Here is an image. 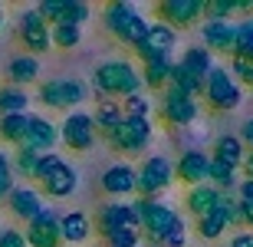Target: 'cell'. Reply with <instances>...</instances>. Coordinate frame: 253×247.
Listing matches in <instances>:
<instances>
[{
  "mask_svg": "<svg viewBox=\"0 0 253 247\" xmlns=\"http://www.w3.org/2000/svg\"><path fill=\"white\" fill-rule=\"evenodd\" d=\"M201 96H204L207 102H211V109H217V112H234L237 105L244 102V86L227 73V66H214L204 76Z\"/></svg>",
  "mask_w": 253,
  "mask_h": 247,
  "instance_id": "3",
  "label": "cell"
},
{
  "mask_svg": "<svg viewBox=\"0 0 253 247\" xmlns=\"http://www.w3.org/2000/svg\"><path fill=\"white\" fill-rule=\"evenodd\" d=\"M220 198H224V191H217L214 185H197V188H188L184 204H188V211L194 218H204V214L220 208Z\"/></svg>",
  "mask_w": 253,
  "mask_h": 247,
  "instance_id": "22",
  "label": "cell"
},
{
  "mask_svg": "<svg viewBox=\"0 0 253 247\" xmlns=\"http://www.w3.org/2000/svg\"><path fill=\"white\" fill-rule=\"evenodd\" d=\"M23 241H27V247H59L63 244V234H59V214L53 208H43L37 218L27 224Z\"/></svg>",
  "mask_w": 253,
  "mask_h": 247,
  "instance_id": "14",
  "label": "cell"
},
{
  "mask_svg": "<svg viewBox=\"0 0 253 247\" xmlns=\"http://www.w3.org/2000/svg\"><path fill=\"white\" fill-rule=\"evenodd\" d=\"M211 158L230 165V168H240L244 158H247V148H244V142H240L237 135H220V139L214 142V155H211Z\"/></svg>",
  "mask_w": 253,
  "mask_h": 247,
  "instance_id": "26",
  "label": "cell"
},
{
  "mask_svg": "<svg viewBox=\"0 0 253 247\" xmlns=\"http://www.w3.org/2000/svg\"><path fill=\"white\" fill-rule=\"evenodd\" d=\"M59 234H63V244H83L92 234V221L83 211H69L59 218Z\"/></svg>",
  "mask_w": 253,
  "mask_h": 247,
  "instance_id": "23",
  "label": "cell"
},
{
  "mask_svg": "<svg viewBox=\"0 0 253 247\" xmlns=\"http://www.w3.org/2000/svg\"><path fill=\"white\" fill-rule=\"evenodd\" d=\"M141 234L138 231H112L105 234V247H138Z\"/></svg>",
  "mask_w": 253,
  "mask_h": 247,
  "instance_id": "39",
  "label": "cell"
},
{
  "mask_svg": "<svg viewBox=\"0 0 253 247\" xmlns=\"http://www.w3.org/2000/svg\"><path fill=\"white\" fill-rule=\"evenodd\" d=\"M0 247H27V241H23V234L20 231H0Z\"/></svg>",
  "mask_w": 253,
  "mask_h": 247,
  "instance_id": "41",
  "label": "cell"
},
{
  "mask_svg": "<svg viewBox=\"0 0 253 247\" xmlns=\"http://www.w3.org/2000/svg\"><path fill=\"white\" fill-rule=\"evenodd\" d=\"M240 211H244V231H253V204L240 201Z\"/></svg>",
  "mask_w": 253,
  "mask_h": 247,
  "instance_id": "45",
  "label": "cell"
},
{
  "mask_svg": "<svg viewBox=\"0 0 253 247\" xmlns=\"http://www.w3.org/2000/svg\"><path fill=\"white\" fill-rule=\"evenodd\" d=\"M30 105L27 89H17V86H3L0 89V115H23Z\"/></svg>",
  "mask_w": 253,
  "mask_h": 247,
  "instance_id": "30",
  "label": "cell"
},
{
  "mask_svg": "<svg viewBox=\"0 0 253 247\" xmlns=\"http://www.w3.org/2000/svg\"><path fill=\"white\" fill-rule=\"evenodd\" d=\"M171 181H174V165L165 155H151L141 168H135V191L141 198H158L161 191L171 188Z\"/></svg>",
  "mask_w": 253,
  "mask_h": 247,
  "instance_id": "6",
  "label": "cell"
},
{
  "mask_svg": "<svg viewBox=\"0 0 253 247\" xmlns=\"http://www.w3.org/2000/svg\"><path fill=\"white\" fill-rule=\"evenodd\" d=\"M95 224H99V234H102V238L112 234V231H138V218H135L131 204H125V201H109V204H102L99 214H95Z\"/></svg>",
  "mask_w": 253,
  "mask_h": 247,
  "instance_id": "16",
  "label": "cell"
},
{
  "mask_svg": "<svg viewBox=\"0 0 253 247\" xmlns=\"http://www.w3.org/2000/svg\"><path fill=\"white\" fill-rule=\"evenodd\" d=\"M13 191V168H10V155L0 152V198H7Z\"/></svg>",
  "mask_w": 253,
  "mask_h": 247,
  "instance_id": "40",
  "label": "cell"
},
{
  "mask_svg": "<svg viewBox=\"0 0 253 247\" xmlns=\"http://www.w3.org/2000/svg\"><path fill=\"white\" fill-rule=\"evenodd\" d=\"M102 20H105V27H109V33H112L115 40H122L125 47H131V49L145 40V33H148V27H151L131 3H122V0H119V3H109V7L102 10Z\"/></svg>",
  "mask_w": 253,
  "mask_h": 247,
  "instance_id": "2",
  "label": "cell"
},
{
  "mask_svg": "<svg viewBox=\"0 0 253 247\" xmlns=\"http://www.w3.org/2000/svg\"><path fill=\"white\" fill-rule=\"evenodd\" d=\"M224 231H227V218H224V211H220V208L211 211V214H204V218H197V234H201L204 241L224 238Z\"/></svg>",
  "mask_w": 253,
  "mask_h": 247,
  "instance_id": "33",
  "label": "cell"
},
{
  "mask_svg": "<svg viewBox=\"0 0 253 247\" xmlns=\"http://www.w3.org/2000/svg\"><path fill=\"white\" fill-rule=\"evenodd\" d=\"M174 47H178V33L171 27H165V23H151L145 40L135 47V56L141 63H158V59H171Z\"/></svg>",
  "mask_w": 253,
  "mask_h": 247,
  "instance_id": "8",
  "label": "cell"
},
{
  "mask_svg": "<svg viewBox=\"0 0 253 247\" xmlns=\"http://www.w3.org/2000/svg\"><path fill=\"white\" fill-rule=\"evenodd\" d=\"M201 33H204V49L234 56V20H207Z\"/></svg>",
  "mask_w": 253,
  "mask_h": 247,
  "instance_id": "20",
  "label": "cell"
},
{
  "mask_svg": "<svg viewBox=\"0 0 253 247\" xmlns=\"http://www.w3.org/2000/svg\"><path fill=\"white\" fill-rule=\"evenodd\" d=\"M102 191L112 198H125L135 195V168L131 165H112L102 171Z\"/></svg>",
  "mask_w": 253,
  "mask_h": 247,
  "instance_id": "21",
  "label": "cell"
},
{
  "mask_svg": "<svg viewBox=\"0 0 253 247\" xmlns=\"http://www.w3.org/2000/svg\"><path fill=\"white\" fill-rule=\"evenodd\" d=\"M20 40H23V47H27L30 56H37V53H46L53 43H49V23L37 13V7L27 10L23 17H20Z\"/></svg>",
  "mask_w": 253,
  "mask_h": 247,
  "instance_id": "17",
  "label": "cell"
},
{
  "mask_svg": "<svg viewBox=\"0 0 253 247\" xmlns=\"http://www.w3.org/2000/svg\"><path fill=\"white\" fill-rule=\"evenodd\" d=\"M131 211L138 218V231L145 238H151V244H158L165 234L171 231V224L178 221V211L161 204L158 198H135L131 201Z\"/></svg>",
  "mask_w": 253,
  "mask_h": 247,
  "instance_id": "5",
  "label": "cell"
},
{
  "mask_svg": "<svg viewBox=\"0 0 253 247\" xmlns=\"http://www.w3.org/2000/svg\"><path fill=\"white\" fill-rule=\"evenodd\" d=\"M95 122L89 112H69L59 125V142L69 148V152H85V148H92L95 142Z\"/></svg>",
  "mask_w": 253,
  "mask_h": 247,
  "instance_id": "11",
  "label": "cell"
},
{
  "mask_svg": "<svg viewBox=\"0 0 253 247\" xmlns=\"http://www.w3.org/2000/svg\"><path fill=\"white\" fill-rule=\"evenodd\" d=\"M37 13L53 27H83L92 13V7L79 3V0H43L37 7Z\"/></svg>",
  "mask_w": 253,
  "mask_h": 247,
  "instance_id": "12",
  "label": "cell"
},
{
  "mask_svg": "<svg viewBox=\"0 0 253 247\" xmlns=\"http://www.w3.org/2000/svg\"><path fill=\"white\" fill-rule=\"evenodd\" d=\"M56 145H59V125H53L49 119H43V115H30L27 119V135H23L20 148L46 155V152H53Z\"/></svg>",
  "mask_w": 253,
  "mask_h": 247,
  "instance_id": "15",
  "label": "cell"
},
{
  "mask_svg": "<svg viewBox=\"0 0 253 247\" xmlns=\"http://www.w3.org/2000/svg\"><path fill=\"white\" fill-rule=\"evenodd\" d=\"M237 139L244 142V148H247V145L253 148V119H247V122H244V129H240V135H237Z\"/></svg>",
  "mask_w": 253,
  "mask_h": 247,
  "instance_id": "44",
  "label": "cell"
},
{
  "mask_svg": "<svg viewBox=\"0 0 253 247\" xmlns=\"http://www.w3.org/2000/svg\"><path fill=\"white\" fill-rule=\"evenodd\" d=\"M207 185H214L217 191H237V185H240V175H237V168H230V165L217 162V158H211V165H207Z\"/></svg>",
  "mask_w": 253,
  "mask_h": 247,
  "instance_id": "27",
  "label": "cell"
},
{
  "mask_svg": "<svg viewBox=\"0 0 253 247\" xmlns=\"http://www.w3.org/2000/svg\"><path fill=\"white\" fill-rule=\"evenodd\" d=\"M155 10H158L161 23L178 33V30H188L191 23L204 17V0H161Z\"/></svg>",
  "mask_w": 253,
  "mask_h": 247,
  "instance_id": "13",
  "label": "cell"
},
{
  "mask_svg": "<svg viewBox=\"0 0 253 247\" xmlns=\"http://www.w3.org/2000/svg\"><path fill=\"white\" fill-rule=\"evenodd\" d=\"M171 73H174V59L145 63V69H141V86H148V89H165V86L171 83Z\"/></svg>",
  "mask_w": 253,
  "mask_h": 247,
  "instance_id": "29",
  "label": "cell"
},
{
  "mask_svg": "<svg viewBox=\"0 0 253 247\" xmlns=\"http://www.w3.org/2000/svg\"><path fill=\"white\" fill-rule=\"evenodd\" d=\"M40 158L43 155L40 152H30V148H17L13 152V158H10V168H13V175H20V178H37V168H40Z\"/></svg>",
  "mask_w": 253,
  "mask_h": 247,
  "instance_id": "32",
  "label": "cell"
},
{
  "mask_svg": "<svg viewBox=\"0 0 253 247\" xmlns=\"http://www.w3.org/2000/svg\"><path fill=\"white\" fill-rule=\"evenodd\" d=\"M105 142L112 145L115 152H128V155L145 152L148 142H151V122L148 119H122L119 129H115Z\"/></svg>",
  "mask_w": 253,
  "mask_h": 247,
  "instance_id": "9",
  "label": "cell"
},
{
  "mask_svg": "<svg viewBox=\"0 0 253 247\" xmlns=\"http://www.w3.org/2000/svg\"><path fill=\"white\" fill-rule=\"evenodd\" d=\"M207 165H211V155L197 152V148H191V152H184L178 158V165H174V175H178L188 188H197V185H207Z\"/></svg>",
  "mask_w": 253,
  "mask_h": 247,
  "instance_id": "18",
  "label": "cell"
},
{
  "mask_svg": "<svg viewBox=\"0 0 253 247\" xmlns=\"http://www.w3.org/2000/svg\"><path fill=\"white\" fill-rule=\"evenodd\" d=\"M227 247H253V231H237Z\"/></svg>",
  "mask_w": 253,
  "mask_h": 247,
  "instance_id": "43",
  "label": "cell"
},
{
  "mask_svg": "<svg viewBox=\"0 0 253 247\" xmlns=\"http://www.w3.org/2000/svg\"><path fill=\"white\" fill-rule=\"evenodd\" d=\"M178 66L184 69L188 76H194V79H201V83H204V76L217 66V63H214V53H211V49L191 47V49H184V56L178 59Z\"/></svg>",
  "mask_w": 253,
  "mask_h": 247,
  "instance_id": "25",
  "label": "cell"
},
{
  "mask_svg": "<svg viewBox=\"0 0 253 247\" xmlns=\"http://www.w3.org/2000/svg\"><path fill=\"white\" fill-rule=\"evenodd\" d=\"M122 105L119 102H99V109L92 112V122H95V132H102L105 139L119 129V122H122Z\"/></svg>",
  "mask_w": 253,
  "mask_h": 247,
  "instance_id": "28",
  "label": "cell"
},
{
  "mask_svg": "<svg viewBox=\"0 0 253 247\" xmlns=\"http://www.w3.org/2000/svg\"><path fill=\"white\" fill-rule=\"evenodd\" d=\"M234 56H244V59H250V63H253V43H247V47H237Z\"/></svg>",
  "mask_w": 253,
  "mask_h": 247,
  "instance_id": "47",
  "label": "cell"
},
{
  "mask_svg": "<svg viewBox=\"0 0 253 247\" xmlns=\"http://www.w3.org/2000/svg\"><path fill=\"white\" fill-rule=\"evenodd\" d=\"M43 185V191H46L49 198H69L76 191V185H79V175H76V168L69 162H63L56 152L53 155H43L40 158V168H37V178Z\"/></svg>",
  "mask_w": 253,
  "mask_h": 247,
  "instance_id": "4",
  "label": "cell"
},
{
  "mask_svg": "<svg viewBox=\"0 0 253 247\" xmlns=\"http://www.w3.org/2000/svg\"><path fill=\"white\" fill-rule=\"evenodd\" d=\"M0 27H3V7H0Z\"/></svg>",
  "mask_w": 253,
  "mask_h": 247,
  "instance_id": "48",
  "label": "cell"
},
{
  "mask_svg": "<svg viewBox=\"0 0 253 247\" xmlns=\"http://www.w3.org/2000/svg\"><path fill=\"white\" fill-rule=\"evenodd\" d=\"M27 119H30V112H23V115H0V139L20 148L23 135H27Z\"/></svg>",
  "mask_w": 253,
  "mask_h": 247,
  "instance_id": "31",
  "label": "cell"
},
{
  "mask_svg": "<svg viewBox=\"0 0 253 247\" xmlns=\"http://www.w3.org/2000/svg\"><path fill=\"white\" fill-rule=\"evenodd\" d=\"M95 89L102 96H135L141 93V69H135L125 59H105L95 66Z\"/></svg>",
  "mask_w": 253,
  "mask_h": 247,
  "instance_id": "1",
  "label": "cell"
},
{
  "mask_svg": "<svg viewBox=\"0 0 253 247\" xmlns=\"http://www.w3.org/2000/svg\"><path fill=\"white\" fill-rule=\"evenodd\" d=\"M37 76H40V59L30 56V53L13 56L7 63V79H10V86H17V89H23V86H30V83H37Z\"/></svg>",
  "mask_w": 253,
  "mask_h": 247,
  "instance_id": "24",
  "label": "cell"
},
{
  "mask_svg": "<svg viewBox=\"0 0 253 247\" xmlns=\"http://www.w3.org/2000/svg\"><path fill=\"white\" fill-rule=\"evenodd\" d=\"M89 96V86L83 79H46L40 86V102L49 109H73Z\"/></svg>",
  "mask_w": 253,
  "mask_h": 247,
  "instance_id": "7",
  "label": "cell"
},
{
  "mask_svg": "<svg viewBox=\"0 0 253 247\" xmlns=\"http://www.w3.org/2000/svg\"><path fill=\"white\" fill-rule=\"evenodd\" d=\"M227 73L237 79L240 86H247V89H253V63L244 56H230V66H227Z\"/></svg>",
  "mask_w": 253,
  "mask_h": 247,
  "instance_id": "36",
  "label": "cell"
},
{
  "mask_svg": "<svg viewBox=\"0 0 253 247\" xmlns=\"http://www.w3.org/2000/svg\"><path fill=\"white\" fill-rule=\"evenodd\" d=\"M122 115H125V119H148V115H151V102L141 93L125 96V99H122Z\"/></svg>",
  "mask_w": 253,
  "mask_h": 247,
  "instance_id": "35",
  "label": "cell"
},
{
  "mask_svg": "<svg viewBox=\"0 0 253 247\" xmlns=\"http://www.w3.org/2000/svg\"><path fill=\"white\" fill-rule=\"evenodd\" d=\"M197 99L188 93H181V89H174V86H165V96H161V119L168 125H174V129H184V125H191L197 119Z\"/></svg>",
  "mask_w": 253,
  "mask_h": 247,
  "instance_id": "10",
  "label": "cell"
},
{
  "mask_svg": "<svg viewBox=\"0 0 253 247\" xmlns=\"http://www.w3.org/2000/svg\"><path fill=\"white\" fill-rule=\"evenodd\" d=\"M237 201H244V204H253V181L244 178L237 185Z\"/></svg>",
  "mask_w": 253,
  "mask_h": 247,
  "instance_id": "42",
  "label": "cell"
},
{
  "mask_svg": "<svg viewBox=\"0 0 253 247\" xmlns=\"http://www.w3.org/2000/svg\"><path fill=\"white\" fill-rule=\"evenodd\" d=\"M49 43L56 49H76L83 43V27H49Z\"/></svg>",
  "mask_w": 253,
  "mask_h": 247,
  "instance_id": "34",
  "label": "cell"
},
{
  "mask_svg": "<svg viewBox=\"0 0 253 247\" xmlns=\"http://www.w3.org/2000/svg\"><path fill=\"white\" fill-rule=\"evenodd\" d=\"M184 244H188V221L178 214V221L171 224V231H168V234H165V238H161L155 247H184Z\"/></svg>",
  "mask_w": 253,
  "mask_h": 247,
  "instance_id": "37",
  "label": "cell"
},
{
  "mask_svg": "<svg viewBox=\"0 0 253 247\" xmlns=\"http://www.w3.org/2000/svg\"><path fill=\"white\" fill-rule=\"evenodd\" d=\"M7 204H10V214H13V218H20V221H27V224L37 218L43 208H46V204H43V195H40L37 188H27V185L10 191V195H7Z\"/></svg>",
  "mask_w": 253,
  "mask_h": 247,
  "instance_id": "19",
  "label": "cell"
},
{
  "mask_svg": "<svg viewBox=\"0 0 253 247\" xmlns=\"http://www.w3.org/2000/svg\"><path fill=\"white\" fill-rule=\"evenodd\" d=\"M247 43H253V13L250 17H240L234 23V49L247 47Z\"/></svg>",
  "mask_w": 253,
  "mask_h": 247,
  "instance_id": "38",
  "label": "cell"
},
{
  "mask_svg": "<svg viewBox=\"0 0 253 247\" xmlns=\"http://www.w3.org/2000/svg\"><path fill=\"white\" fill-rule=\"evenodd\" d=\"M240 168H244V175H247V178L253 181V148L247 152V158H244V165H240Z\"/></svg>",
  "mask_w": 253,
  "mask_h": 247,
  "instance_id": "46",
  "label": "cell"
}]
</instances>
